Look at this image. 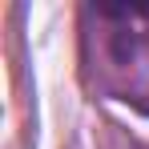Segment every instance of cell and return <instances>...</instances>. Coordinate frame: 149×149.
Wrapping results in <instances>:
<instances>
[]
</instances>
